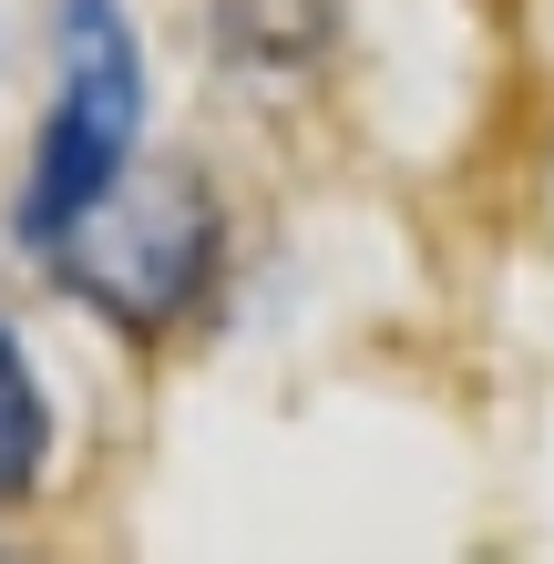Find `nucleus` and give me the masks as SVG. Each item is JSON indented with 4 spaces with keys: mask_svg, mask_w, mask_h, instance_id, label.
<instances>
[{
    "mask_svg": "<svg viewBox=\"0 0 554 564\" xmlns=\"http://www.w3.org/2000/svg\"><path fill=\"white\" fill-rule=\"evenodd\" d=\"M134 123H144V62L123 42L113 0H62V113L31 175V237H62L123 164H134Z\"/></svg>",
    "mask_w": 554,
    "mask_h": 564,
    "instance_id": "1",
    "label": "nucleus"
},
{
    "mask_svg": "<svg viewBox=\"0 0 554 564\" xmlns=\"http://www.w3.org/2000/svg\"><path fill=\"white\" fill-rule=\"evenodd\" d=\"M42 442H52V421H42V390H31L21 370V349H11V328H0V503L42 473Z\"/></svg>",
    "mask_w": 554,
    "mask_h": 564,
    "instance_id": "3",
    "label": "nucleus"
},
{
    "mask_svg": "<svg viewBox=\"0 0 554 564\" xmlns=\"http://www.w3.org/2000/svg\"><path fill=\"white\" fill-rule=\"evenodd\" d=\"M42 247H62V278L73 288H93L113 318H165L175 297L206 278V195H195V175H144V185H104L93 206L62 226V237H42Z\"/></svg>",
    "mask_w": 554,
    "mask_h": 564,
    "instance_id": "2",
    "label": "nucleus"
}]
</instances>
